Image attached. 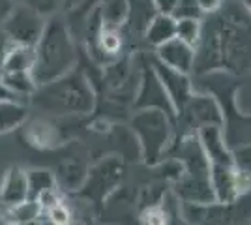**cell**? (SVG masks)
Masks as SVG:
<instances>
[{
  "label": "cell",
  "mask_w": 251,
  "mask_h": 225,
  "mask_svg": "<svg viewBox=\"0 0 251 225\" xmlns=\"http://www.w3.org/2000/svg\"><path fill=\"white\" fill-rule=\"evenodd\" d=\"M133 103H135V109H159V111L171 115L173 118H176V111L173 107L152 62H150V66H145L141 72Z\"/></svg>",
  "instance_id": "obj_8"
},
{
  "label": "cell",
  "mask_w": 251,
  "mask_h": 225,
  "mask_svg": "<svg viewBox=\"0 0 251 225\" xmlns=\"http://www.w3.org/2000/svg\"><path fill=\"white\" fill-rule=\"evenodd\" d=\"M83 4V0H62V8L64 10H75Z\"/></svg>",
  "instance_id": "obj_26"
},
{
  "label": "cell",
  "mask_w": 251,
  "mask_h": 225,
  "mask_svg": "<svg viewBox=\"0 0 251 225\" xmlns=\"http://www.w3.org/2000/svg\"><path fill=\"white\" fill-rule=\"evenodd\" d=\"M175 36H176V19L173 15H169V13L156 11V15L147 23L145 40L154 49H157L159 45H163Z\"/></svg>",
  "instance_id": "obj_14"
},
{
  "label": "cell",
  "mask_w": 251,
  "mask_h": 225,
  "mask_svg": "<svg viewBox=\"0 0 251 225\" xmlns=\"http://www.w3.org/2000/svg\"><path fill=\"white\" fill-rule=\"evenodd\" d=\"M195 47V74L251 70V11L240 0H225L220 11L206 15Z\"/></svg>",
  "instance_id": "obj_1"
},
{
  "label": "cell",
  "mask_w": 251,
  "mask_h": 225,
  "mask_svg": "<svg viewBox=\"0 0 251 225\" xmlns=\"http://www.w3.org/2000/svg\"><path fill=\"white\" fill-rule=\"evenodd\" d=\"M11 47H13V42L10 40V36L4 32V28L0 26V74L4 70V64H6V58L10 54Z\"/></svg>",
  "instance_id": "obj_22"
},
{
  "label": "cell",
  "mask_w": 251,
  "mask_h": 225,
  "mask_svg": "<svg viewBox=\"0 0 251 225\" xmlns=\"http://www.w3.org/2000/svg\"><path fill=\"white\" fill-rule=\"evenodd\" d=\"M223 2H225V0H199V4H201V8H202L204 17H206V15H210V13L220 11L221 6H223Z\"/></svg>",
  "instance_id": "obj_24"
},
{
  "label": "cell",
  "mask_w": 251,
  "mask_h": 225,
  "mask_svg": "<svg viewBox=\"0 0 251 225\" xmlns=\"http://www.w3.org/2000/svg\"><path fill=\"white\" fill-rule=\"evenodd\" d=\"M2 98H13V96H11L10 92L6 90V86L0 83V100H2Z\"/></svg>",
  "instance_id": "obj_27"
},
{
  "label": "cell",
  "mask_w": 251,
  "mask_h": 225,
  "mask_svg": "<svg viewBox=\"0 0 251 225\" xmlns=\"http://www.w3.org/2000/svg\"><path fill=\"white\" fill-rule=\"evenodd\" d=\"M54 176H56V184L62 186L64 190L79 192L86 182L88 167L84 165V161L77 160V158H66L64 161H60Z\"/></svg>",
  "instance_id": "obj_15"
},
{
  "label": "cell",
  "mask_w": 251,
  "mask_h": 225,
  "mask_svg": "<svg viewBox=\"0 0 251 225\" xmlns=\"http://www.w3.org/2000/svg\"><path fill=\"white\" fill-rule=\"evenodd\" d=\"M176 2L178 0H152V6H154L156 11H159V13H169V15H173V11L176 8Z\"/></svg>",
  "instance_id": "obj_23"
},
{
  "label": "cell",
  "mask_w": 251,
  "mask_h": 225,
  "mask_svg": "<svg viewBox=\"0 0 251 225\" xmlns=\"http://www.w3.org/2000/svg\"><path fill=\"white\" fill-rule=\"evenodd\" d=\"M131 131L143 161L157 165L175 139V118L159 109H137L131 118Z\"/></svg>",
  "instance_id": "obj_4"
},
{
  "label": "cell",
  "mask_w": 251,
  "mask_h": 225,
  "mask_svg": "<svg viewBox=\"0 0 251 225\" xmlns=\"http://www.w3.org/2000/svg\"><path fill=\"white\" fill-rule=\"evenodd\" d=\"M19 2L30 6L32 10L40 11L45 17L56 15V11L62 10V0H19Z\"/></svg>",
  "instance_id": "obj_21"
},
{
  "label": "cell",
  "mask_w": 251,
  "mask_h": 225,
  "mask_svg": "<svg viewBox=\"0 0 251 225\" xmlns=\"http://www.w3.org/2000/svg\"><path fill=\"white\" fill-rule=\"evenodd\" d=\"M77 64V45L60 15L45 21L42 38L34 45V79L38 86L72 72Z\"/></svg>",
  "instance_id": "obj_3"
},
{
  "label": "cell",
  "mask_w": 251,
  "mask_h": 225,
  "mask_svg": "<svg viewBox=\"0 0 251 225\" xmlns=\"http://www.w3.org/2000/svg\"><path fill=\"white\" fill-rule=\"evenodd\" d=\"M156 60H159L161 64L169 66V68H175L178 72L191 75L193 68H195V47L175 36L169 42L157 47Z\"/></svg>",
  "instance_id": "obj_11"
},
{
  "label": "cell",
  "mask_w": 251,
  "mask_h": 225,
  "mask_svg": "<svg viewBox=\"0 0 251 225\" xmlns=\"http://www.w3.org/2000/svg\"><path fill=\"white\" fill-rule=\"evenodd\" d=\"M122 173H124L122 161H118L116 158H109V160L98 163L94 169H88L86 182L79 192L100 201V199H103V195H107V190H113L118 178H122Z\"/></svg>",
  "instance_id": "obj_10"
},
{
  "label": "cell",
  "mask_w": 251,
  "mask_h": 225,
  "mask_svg": "<svg viewBox=\"0 0 251 225\" xmlns=\"http://www.w3.org/2000/svg\"><path fill=\"white\" fill-rule=\"evenodd\" d=\"M30 100L34 107L54 117H84L96 107V92L90 79L77 68L40 85Z\"/></svg>",
  "instance_id": "obj_2"
},
{
  "label": "cell",
  "mask_w": 251,
  "mask_h": 225,
  "mask_svg": "<svg viewBox=\"0 0 251 225\" xmlns=\"http://www.w3.org/2000/svg\"><path fill=\"white\" fill-rule=\"evenodd\" d=\"M47 17L40 11L32 10L30 6L15 2L13 10L8 13V17L2 21L4 32L10 36V40L17 45H30L34 47L38 40L42 38L43 28H45Z\"/></svg>",
  "instance_id": "obj_5"
},
{
  "label": "cell",
  "mask_w": 251,
  "mask_h": 225,
  "mask_svg": "<svg viewBox=\"0 0 251 225\" xmlns=\"http://www.w3.org/2000/svg\"><path fill=\"white\" fill-rule=\"evenodd\" d=\"M184 128H189V133H197L201 126L206 124H223V111L220 103L210 94H197L189 98V101L176 113V118Z\"/></svg>",
  "instance_id": "obj_7"
},
{
  "label": "cell",
  "mask_w": 251,
  "mask_h": 225,
  "mask_svg": "<svg viewBox=\"0 0 251 225\" xmlns=\"http://www.w3.org/2000/svg\"><path fill=\"white\" fill-rule=\"evenodd\" d=\"M152 66H154L157 77H159L161 85L165 88V92H167L173 107L178 113L180 109L188 103L189 98L193 96V92H195L191 77H189V74H184V72H178L175 68H169V66L161 64L156 58L152 60Z\"/></svg>",
  "instance_id": "obj_9"
},
{
  "label": "cell",
  "mask_w": 251,
  "mask_h": 225,
  "mask_svg": "<svg viewBox=\"0 0 251 225\" xmlns=\"http://www.w3.org/2000/svg\"><path fill=\"white\" fill-rule=\"evenodd\" d=\"M197 137L210 165L216 163H234V158L230 154L227 141H225V131L223 124H206L197 129Z\"/></svg>",
  "instance_id": "obj_12"
},
{
  "label": "cell",
  "mask_w": 251,
  "mask_h": 225,
  "mask_svg": "<svg viewBox=\"0 0 251 225\" xmlns=\"http://www.w3.org/2000/svg\"><path fill=\"white\" fill-rule=\"evenodd\" d=\"M175 19H204L199 0H178L173 11Z\"/></svg>",
  "instance_id": "obj_20"
},
{
  "label": "cell",
  "mask_w": 251,
  "mask_h": 225,
  "mask_svg": "<svg viewBox=\"0 0 251 225\" xmlns=\"http://www.w3.org/2000/svg\"><path fill=\"white\" fill-rule=\"evenodd\" d=\"M28 199V175L21 167H11L0 180V206L10 208Z\"/></svg>",
  "instance_id": "obj_13"
},
{
  "label": "cell",
  "mask_w": 251,
  "mask_h": 225,
  "mask_svg": "<svg viewBox=\"0 0 251 225\" xmlns=\"http://www.w3.org/2000/svg\"><path fill=\"white\" fill-rule=\"evenodd\" d=\"M28 118V109L17 98H2L0 100V135L10 133L21 128Z\"/></svg>",
  "instance_id": "obj_16"
},
{
  "label": "cell",
  "mask_w": 251,
  "mask_h": 225,
  "mask_svg": "<svg viewBox=\"0 0 251 225\" xmlns=\"http://www.w3.org/2000/svg\"><path fill=\"white\" fill-rule=\"evenodd\" d=\"M25 139L28 141V145L38 147V149H49L56 143V133L51 124H47L45 120H34L25 128Z\"/></svg>",
  "instance_id": "obj_18"
},
{
  "label": "cell",
  "mask_w": 251,
  "mask_h": 225,
  "mask_svg": "<svg viewBox=\"0 0 251 225\" xmlns=\"http://www.w3.org/2000/svg\"><path fill=\"white\" fill-rule=\"evenodd\" d=\"M13 6H15V0H0V25L8 17V13L13 10Z\"/></svg>",
  "instance_id": "obj_25"
},
{
  "label": "cell",
  "mask_w": 251,
  "mask_h": 225,
  "mask_svg": "<svg viewBox=\"0 0 251 225\" xmlns=\"http://www.w3.org/2000/svg\"><path fill=\"white\" fill-rule=\"evenodd\" d=\"M202 34V19H176V36L197 47Z\"/></svg>",
  "instance_id": "obj_19"
},
{
  "label": "cell",
  "mask_w": 251,
  "mask_h": 225,
  "mask_svg": "<svg viewBox=\"0 0 251 225\" xmlns=\"http://www.w3.org/2000/svg\"><path fill=\"white\" fill-rule=\"evenodd\" d=\"M26 175H28V199L32 201H38L45 193L58 188L56 176L47 169H34V171H26Z\"/></svg>",
  "instance_id": "obj_17"
},
{
  "label": "cell",
  "mask_w": 251,
  "mask_h": 225,
  "mask_svg": "<svg viewBox=\"0 0 251 225\" xmlns=\"http://www.w3.org/2000/svg\"><path fill=\"white\" fill-rule=\"evenodd\" d=\"M246 173L240 171L234 163H216L210 165V184L214 190L216 203H234L246 190H250V182H246Z\"/></svg>",
  "instance_id": "obj_6"
}]
</instances>
